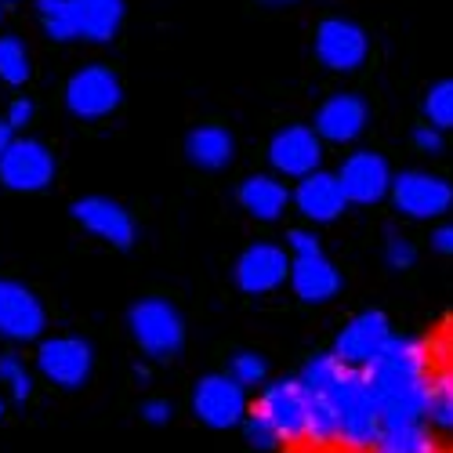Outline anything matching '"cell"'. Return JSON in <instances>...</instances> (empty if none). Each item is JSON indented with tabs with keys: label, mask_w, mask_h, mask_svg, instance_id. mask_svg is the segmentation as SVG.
I'll return each instance as SVG.
<instances>
[{
	"label": "cell",
	"mask_w": 453,
	"mask_h": 453,
	"mask_svg": "<svg viewBox=\"0 0 453 453\" xmlns=\"http://www.w3.org/2000/svg\"><path fill=\"white\" fill-rule=\"evenodd\" d=\"M254 413H261L280 435L283 442H294V439H305V428H309V392L301 381H276L261 392Z\"/></svg>",
	"instance_id": "13"
},
{
	"label": "cell",
	"mask_w": 453,
	"mask_h": 453,
	"mask_svg": "<svg viewBox=\"0 0 453 453\" xmlns=\"http://www.w3.org/2000/svg\"><path fill=\"white\" fill-rule=\"evenodd\" d=\"M120 102L124 88L109 65H84L65 84V109L81 120H102L112 109H120Z\"/></svg>",
	"instance_id": "5"
},
{
	"label": "cell",
	"mask_w": 453,
	"mask_h": 453,
	"mask_svg": "<svg viewBox=\"0 0 453 453\" xmlns=\"http://www.w3.org/2000/svg\"><path fill=\"white\" fill-rule=\"evenodd\" d=\"M4 120H8L15 131H19V127H26V124L33 120V102H29V98L12 102V109H8V117H4Z\"/></svg>",
	"instance_id": "36"
},
{
	"label": "cell",
	"mask_w": 453,
	"mask_h": 453,
	"mask_svg": "<svg viewBox=\"0 0 453 453\" xmlns=\"http://www.w3.org/2000/svg\"><path fill=\"white\" fill-rule=\"evenodd\" d=\"M36 366H41V373L51 385L81 388L91 377L95 352L84 337H48V342H41V349H36Z\"/></svg>",
	"instance_id": "10"
},
{
	"label": "cell",
	"mask_w": 453,
	"mask_h": 453,
	"mask_svg": "<svg viewBox=\"0 0 453 453\" xmlns=\"http://www.w3.org/2000/svg\"><path fill=\"white\" fill-rule=\"evenodd\" d=\"M265 370H269V366H265V359H261L257 352H236V356L229 359V377H236L243 388L265 381Z\"/></svg>",
	"instance_id": "30"
},
{
	"label": "cell",
	"mask_w": 453,
	"mask_h": 453,
	"mask_svg": "<svg viewBox=\"0 0 453 453\" xmlns=\"http://www.w3.org/2000/svg\"><path fill=\"white\" fill-rule=\"evenodd\" d=\"M73 15H77V33L84 41L105 44L124 22V0H73Z\"/></svg>",
	"instance_id": "22"
},
{
	"label": "cell",
	"mask_w": 453,
	"mask_h": 453,
	"mask_svg": "<svg viewBox=\"0 0 453 453\" xmlns=\"http://www.w3.org/2000/svg\"><path fill=\"white\" fill-rule=\"evenodd\" d=\"M29 73H33V65H29L26 44L19 41V36H0V81L19 88V84L29 81Z\"/></svg>",
	"instance_id": "26"
},
{
	"label": "cell",
	"mask_w": 453,
	"mask_h": 453,
	"mask_svg": "<svg viewBox=\"0 0 453 453\" xmlns=\"http://www.w3.org/2000/svg\"><path fill=\"white\" fill-rule=\"evenodd\" d=\"M193 413L214 432L236 428L250 418L247 410V388L229 373H207L193 388Z\"/></svg>",
	"instance_id": "4"
},
{
	"label": "cell",
	"mask_w": 453,
	"mask_h": 453,
	"mask_svg": "<svg viewBox=\"0 0 453 453\" xmlns=\"http://www.w3.org/2000/svg\"><path fill=\"white\" fill-rule=\"evenodd\" d=\"M127 326L138 349L153 359H171L185 345V319L164 297H142L138 305H131Z\"/></svg>",
	"instance_id": "3"
},
{
	"label": "cell",
	"mask_w": 453,
	"mask_h": 453,
	"mask_svg": "<svg viewBox=\"0 0 453 453\" xmlns=\"http://www.w3.org/2000/svg\"><path fill=\"white\" fill-rule=\"evenodd\" d=\"M428 421L453 435V366H442L432 377V399H428Z\"/></svg>",
	"instance_id": "24"
},
{
	"label": "cell",
	"mask_w": 453,
	"mask_h": 453,
	"mask_svg": "<svg viewBox=\"0 0 453 453\" xmlns=\"http://www.w3.org/2000/svg\"><path fill=\"white\" fill-rule=\"evenodd\" d=\"M428 363L432 356L421 337H392L385 352L363 370L377 403L385 410V428L428 421V399H432Z\"/></svg>",
	"instance_id": "2"
},
{
	"label": "cell",
	"mask_w": 453,
	"mask_h": 453,
	"mask_svg": "<svg viewBox=\"0 0 453 453\" xmlns=\"http://www.w3.org/2000/svg\"><path fill=\"white\" fill-rule=\"evenodd\" d=\"M0 385H8L19 403H26V399L33 395V377H29L26 363H22L19 356H12V352L0 356Z\"/></svg>",
	"instance_id": "28"
},
{
	"label": "cell",
	"mask_w": 453,
	"mask_h": 453,
	"mask_svg": "<svg viewBox=\"0 0 453 453\" xmlns=\"http://www.w3.org/2000/svg\"><path fill=\"white\" fill-rule=\"evenodd\" d=\"M240 207L257 218V221H276L287 203L294 200V193H287V185L276 178V174H250L240 181Z\"/></svg>",
	"instance_id": "21"
},
{
	"label": "cell",
	"mask_w": 453,
	"mask_h": 453,
	"mask_svg": "<svg viewBox=\"0 0 453 453\" xmlns=\"http://www.w3.org/2000/svg\"><path fill=\"white\" fill-rule=\"evenodd\" d=\"M290 265L294 257H287L283 247L276 243H250L240 257H236V287L243 294H273L276 287H283L290 280Z\"/></svg>",
	"instance_id": "15"
},
{
	"label": "cell",
	"mask_w": 453,
	"mask_h": 453,
	"mask_svg": "<svg viewBox=\"0 0 453 453\" xmlns=\"http://www.w3.org/2000/svg\"><path fill=\"white\" fill-rule=\"evenodd\" d=\"M36 12L48 29L51 41H77V15H73V0H36Z\"/></svg>",
	"instance_id": "25"
},
{
	"label": "cell",
	"mask_w": 453,
	"mask_h": 453,
	"mask_svg": "<svg viewBox=\"0 0 453 453\" xmlns=\"http://www.w3.org/2000/svg\"><path fill=\"white\" fill-rule=\"evenodd\" d=\"M392 200L406 218L432 221L453 207V185L428 171H403L392 181Z\"/></svg>",
	"instance_id": "7"
},
{
	"label": "cell",
	"mask_w": 453,
	"mask_h": 453,
	"mask_svg": "<svg viewBox=\"0 0 453 453\" xmlns=\"http://www.w3.org/2000/svg\"><path fill=\"white\" fill-rule=\"evenodd\" d=\"M273 4H283V0H273Z\"/></svg>",
	"instance_id": "40"
},
{
	"label": "cell",
	"mask_w": 453,
	"mask_h": 453,
	"mask_svg": "<svg viewBox=\"0 0 453 453\" xmlns=\"http://www.w3.org/2000/svg\"><path fill=\"white\" fill-rule=\"evenodd\" d=\"M345 185V196L349 203H359V207H373L381 203L385 196H392V167L381 153H373V149H359V153H349L342 171H337Z\"/></svg>",
	"instance_id": "9"
},
{
	"label": "cell",
	"mask_w": 453,
	"mask_h": 453,
	"mask_svg": "<svg viewBox=\"0 0 453 453\" xmlns=\"http://www.w3.org/2000/svg\"><path fill=\"white\" fill-rule=\"evenodd\" d=\"M439 356H442V359L453 366V334H449V337H442V342H439Z\"/></svg>",
	"instance_id": "38"
},
{
	"label": "cell",
	"mask_w": 453,
	"mask_h": 453,
	"mask_svg": "<svg viewBox=\"0 0 453 453\" xmlns=\"http://www.w3.org/2000/svg\"><path fill=\"white\" fill-rule=\"evenodd\" d=\"M142 421L145 425H167L171 421V403L167 399H145L142 403Z\"/></svg>",
	"instance_id": "34"
},
{
	"label": "cell",
	"mask_w": 453,
	"mask_h": 453,
	"mask_svg": "<svg viewBox=\"0 0 453 453\" xmlns=\"http://www.w3.org/2000/svg\"><path fill=\"white\" fill-rule=\"evenodd\" d=\"M392 326H388V316L385 312H359L356 319L345 323V330L337 334L334 342V356L342 359L345 366H356V370H366L377 356L385 352V345L392 342Z\"/></svg>",
	"instance_id": "11"
},
{
	"label": "cell",
	"mask_w": 453,
	"mask_h": 453,
	"mask_svg": "<svg viewBox=\"0 0 453 453\" xmlns=\"http://www.w3.org/2000/svg\"><path fill=\"white\" fill-rule=\"evenodd\" d=\"M413 145H418L421 153H442V131L432 127V124L413 127Z\"/></svg>",
	"instance_id": "33"
},
{
	"label": "cell",
	"mask_w": 453,
	"mask_h": 453,
	"mask_svg": "<svg viewBox=\"0 0 453 453\" xmlns=\"http://www.w3.org/2000/svg\"><path fill=\"white\" fill-rule=\"evenodd\" d=\"M370 109L359 95H330L316 109V134L334 145H349L366 131Z\"/></svg>",
	"instance_id": "18"
},
{
	"label": "cell",
	"mask_w": 453,
	"mask_h": 453,
	"mask_svg": "<svg viewBox=\"0 0 453 453\" xmlns=\"http://www.w3.org/2000/svg\"><path fill=\"white\" fill-rule=\"evenodd\" d=\"M425 117H428L432 127L453 131V77L428 88V95H425Z\"/></svg>",
	"instance_id": "27"
},
{
	"label": "cell",
	"mask_w": 453,
	"mask_h": 453,
	"mask_svg": "<svg viewBox=\"0 0 453 453\" xmlns=\"http://www.w3.org/2000/svg\"><path fill=\"white\" fill-rule=\"evenodd\" d=\"M12 142H15V127H12L8 120H0V160H4V153H8Z\"/></svg>",
	"instance_id": "37"
},
{
	"label": "cell",
	"mask_w": 453,
	"mask_h": 453,
	"mask_svg": "<svg viewBox=\"0 0 453 453\" xmlns=\"http://www.w3.org/2000/svg\"><path fill=\"white\" fill-rule=\"evenodd\" d=\"M48 326V312L26 283L0 280V337L8 342H36Z\"/></svg>",
	"instance_id": "12"
},
{
	"label": "cell",
	"mask_w": 453,
	"mask_h": 453,
	"mask_svg": "<svg viewBox=\"0 0 453 453\" xmlns=\"http://www.w3.org/2000/svg\"><path fill=\"white\" fill-rule=\"evenodd\" d=\"M185 157L200 171H225L236 160V142L221 124H203L196 131H188L185 138Z\"/></svg>",
	"instance_id": "20"
},
{
	"label": "cell",
	"mask_w": 453,
	"mask_h": 453,
	"mask_svg": "<svg viewBox=\"0 0 453 453\" xmlns=\"http://www.w3.org/2000/svg\"><path fill=\"white\" fill-rule=\"evenodd\" d=\"M370 453H439L435 435L428 432L425 421L418 425H388L381 442H377Z\"/></svg>",
	"instance_id": "23"
},
{
	"label": "cell",
	"mask_w": 453,
	"mask_h": 453,
	"mask_svg": "<svg viewBox=\"0 0 453 453\" xmlns=\"http://www.w3.org/2000/svg\"><path fill=\"white\" fill-rule=\"evenodd\" d=\"M269 164L276 174L283 178H309L316 171H323V138L316 134V127H305V124H290L283 131L273 134L269 142Z\"/></svg>",
	"instance_id": "8"
},
{
	"label": "cell",
	"mask_w": 453,
	"mask_h": 453,
	"mask_svg": "<svg viewBox=\"0 0 453 453\" xmlns=\"http://www.w3.org/2000/svg\"><path fill=\"white\" fill-rule=\"evenodd\" d=\"M301 385L309 392L326 395L337 406V421H342V442L349 453H366L381 442L385 435V410L377 403L366 373L356 366H345L334 352L330 356H316L305 373H301Z\"/></svg>",
	"instance_id": "1"
},
{
	"label": "cell",
	"mask_w": 453,
	"mask_h": 453,
	"mask_svg": "<svg viewBox=\"0 0 453 453\" xmlns=\"http://www.w3.org/2000/svg\"><path fill=\"white\" fill-rule=\"evenodd\" d=\"M432 250L453 257V221H442V225H435V229H432Z\"/></svg>",
	"instance_id": "35"
},
{
	"label": "cell",
	"mask_w": 453,
	"mask_h": 453,
	"mask_svg": "<svg viewBox=\"0 0 453 453\" xmlns=\"http://www.w3.org/2000/svg\"><path fill=\"white\" fill-rule=\"evenodd\" d=\"M55 181V153L36 138H15L0 160V185L12 193H41Z\"/></svg>",
	"instance_id": "6"
},
{
	"label": "cell",
	"mask_w": 453,
	"mask_h": 453,
	"mask_svg": "<svg viewBox=\"0 0 453 453\" xmlns=\"http://www.w3.org/2000/svg\"><path fill=\"white\" fill-rule=\"evenodd\" d=\"M0 418H4V399H0Z\"/></svg>",
	"instance_id": "39"
},
{
	"label": "cell",
	"mask_w": 453,
	"mask_h": 453,
	"mask_svg": "<svg viewBox=\"0 0 453 453\" xmlns=\"http://www.w3.org/2000/svg\"><path fill=\"white\" fill-rule=\"evenodd\" d=\"M294 207L305 214L309 221H316V225L337 221V218L345 214V207H349L342 178L330 174V171H316L309 178H301L294 185Z\"/></svg>",
	"instance_id": "17"
},
{
	"label": "cell",
	"mask_w": 453,
	"mask_h": 453,
	"mask_svg": "<svg viewBox=\"0 0 453 453\" xmlns=\"http://www.w3.org/2000/svg\"><path fill=\"white\" fill-rule=\"evenodd\" d=\"M290 287L301 301L309 305H323V301L337 297L342 290V273L334 269V261L326 254H312V257H294L290 265Z\"/></svg>",
	"instance_id": "19"
},
{
	"label": "cell",
	"mask_w": 453,
	"mask_h": 453,
	"mask_svg": "<svg viewBox=\"0 0 453 453\" xmlns=\"http://www.w3.org/2000/svg\"><path fill=\"white\" fill-rule=\"evenodd\" d=\"M370 41L349 19H323L316 26V58L334 73H356L366 62Z\"/></svg>",
	"instance_id": "14"
},
{
	"label": "cell",
	"mask_w": 453,
	"mask_h": 453,
	"mask_svg": "<svg viewBox=\"0 0 453 453\" xmlns=\"http://www.w3.org/2000/svg\"><path fill=\"white\" fill-rule=\"evenodd\" d=\"M243 435H247V442L257 449V453H273V449H280V442H283V435L261 418V413H254L250 410V418L243 421Z\"/></svg>",
	"instance_id": "29"
},
{
	"label": "cell",
	"mask_w": 453,
	"mask_h": 453,
	"mask_svg": "<svg viewBox=\"0 0 453 453\" xmlns=\"http://www.w3.org/2000/svg\"><path fill=\"white\" fill-rule=\"evenodd\" d=\"M69 211H73V218H77L91 236L105 240L109 247L127 250L134 243V218L117 200H109V196H84V200L73 203Z\"/></svg>",
	"instance_id": "16"
},
{
	"label": "cell",
	"mask_w": 453,
	"mask_h": 453,
	"mask_svg": "<svg viewBox=\"0 0 453 453\" xmlns=\"http://www.w3.org/2000/svg\"><path fill=\"white\" fill-rule=\"evenodd\" d=\"M287 247H290V257H312V254H323L316 233H305V229H290V233H287Z\"/></svg>",
	"instance_id": "32"
},
{
	"label": "cell",
	"mask_w": 453,
	"mask_h": 453,
	"mask_svg": "<svg viewBox=\"0 0 453 453\" xmlns=\"http://www.w3.org/2000/svg\"><path fill=\"white\" fill-rule=\"evenodd\" d=\"M385 261H388V269H410L413 261H418V250H413V243L403 240L399 233H388V240H385Z\"/></svg>",
	"instance_id": "31"
}]
</instances>
